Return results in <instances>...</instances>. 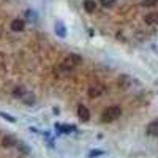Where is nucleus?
<instances>
[{
    "label": "nucleus",
    "mask_w": 158,
    "mask_h": 158,
    "mask_svg": "<svg viewBox=\"0 0 158 158\" xmlns=\"http://www.w3.org/2000/svg\"><path fill=\"white\" fill-rule=\"evenodd\" d=\"M122 115V109H120V106H109V108H106L103 111V114H101V120L103 122H114V120H117L118 117Z\"/></svg>",
    "instance_id": "1"
},
{
    "label": "nucleus",
    "mask_w": 158,
    "mask_h": 158,
    "mask_svg": "<svg viewBox=\"0 0 158 158\" xmlns=\"http://www.w3.org/2000/svg\"><path fill=\"white\" fill-rule=\"evenodd\" d=\"M104 92H106V87L101 85V84H95V85H90L89 87V97L90 98H98L101 97Z\"/></svg>",
    "instance_id": "2"
},
{
    "label": "nucleus",
    "mask_w": 158,
    "mask_h": 158,
    "mask_svg": "<svg viewBox=\"0 0 158 158\" xmlns=\"http://www.w3.org/2000/svg\"><path fill=\"white\" fill-rule=\"evenodd\" d=\"M77 117L81 118L82 122H89L90 120V111L87 106H84V104H79L77 106Z\"/></svg>",
    "instance_id": "3"
},
{
    "label": "nucleus",
    "mask_w": 158,
    "mask_h": 158,
    "mask_svg": "<svg viewBox=\"0 0 158 158\" xmlns=\"http://www.w3.org/2000/svg\"><path fill=\"white\" fill-rule=\"evenodd\" d=\"M21 101L25 104V106H33V104L36 103V95L33 94V92H29L27 90V94L21 98Z\"/></svg>",
    "instance_id": "4"
},
{
    "label": "nucleus",
    "mask_w": 158,
    "mask_h": 158,
    "mask_svg": "<svg viewBox=\"0 0 158 158\" xmlns=\"http://www.w3.org/2000/svg\"><path fill=\"white\" fill-rule=\"evenodd\" d=\"M24 27H25V24H24L22 19H13L11 24H10V29H11L13 32H22Z\"/></svg>",
    "instance_id": "5"
},
{
    "label": "nucleus",
    "mask_w": 158,
    "mask_h": 158,
    "mask_svg": "<svg viewBox=\"0 0 158 158\" xmlns=\"http://www.w3.org/2000/svg\"><path fill=\"white\" fill-rule=\"evenodd\" d=\"M144 22L147 25H156L158 24V13H147L144 16Z\"/></svg>",
    "instance_id": "6"
},
{
    "label": "nucleus",
    "mask_w": 158,
    "mask_h": 158,
    "mask_svg": "<svg viewBox=\"0 0 158 158\" xmlns=\"http://www.w3.org/2000/svg\"><path fill=\"white\" fill-rule=\"evenodd\" d=\"M146 131H147V135H149V136H158V120L150 122V123L147 125Z\"/></svg>",
    "instance_id": "7"
},
{
    "label": "nucleus",
    "mask_w": 158,
    "mask_h": 158,
    "mask_svg": "<svg viewBox=\"0 0 158 158\" xmlns=\"http://www.w3.org/2000/svg\"><path fill=\"white\" fill-rule=\"evenodd\" d=\"M25 94H27V89H25L24 85H18V87H15V89H13V97H15V98H22Z\"/></svg>",
    "instance_id": "8"
},
{
    "label": "nucleus",
    "mask_w": 158,
    "mask_h": 158,
    "mask_svg": "<svg viewBox=\"0 0 158 158\" xmlns=\"http://www.w3.org/2000/svg\"><path fill=\"white\" fill-rule=\"evenodd\" d=\"M16 144H18V141H16V138H13V136H5L2 139V146L3 147H15Z\"/></svg>",
    "instance_id": "9"
},
{
    "label": "nucleus",
    "mask_w": 158,
    "mask_h": 158,
    "mask_svg": "<svg viewBox=\"0 0 158 158\" xmlns=\"http://www.w3.org/2000/svg\"><path fill=\"white\" fill-rule=\"evenodd\" d=\"M60 67H62V68H63L65 71H71V70H73V68L76 67V65L73 63V60H71L70 57H67V59H65V60L62 62V65H60Z\"/></svg>",
    "instance_id": "10"
},
{
    "label": "nucleus",
    "mask_w": 158,
    "mask_h": 158,
    "mask_svg": "<svg viewBox=\"0 0 158 158\" xmlns=\"http://www.w3.org/2000/svg\"><path fill=\"white\" fill-rule=\"evenodd\" d=\"M82 5H84V10L87 13H95V10H97V3L94 2V0H85Z\"/></svg>",
    "instance_id": "11"
},
{
    "label": "nucleus",
    "mask_w": 158,
    "mask_h": 158,
    "mask_svg": "<svg viewBox=\"0 0 158 158\" xmlns=\"http://www.w3.org/2000/svg\"><path fill=\"white\" fill-rule=\"evenodd\" d=\"M130 84H131V79H130L128 76H120V77H118V87L127 89Z\"/></svg>",
    "instance_id": "12"
},
{
    "label": "nucleus",
    "mask_w": 158,
    "mask_h": 158,
    "mask_svg": "<svg viewBox=\"0 0 158 158\" xmlns=\"http://www.w3.org/2000/svg\"><path fill=\"white\" fill-rule=\"evenodd\" d=\"M68 57L73 60V63L76 65V67H77V65H81V63H82V57H81V56H77V54H70Z\"/></svg>",
    "instance_id": "13"
},
{
    "label": "nucleus",
    "mask_w": 158,
    "mask_h": 158,
    "mask_svg": "<svg viewBox=\"0 0 158 158\" xmlns=\"http://www.w3.org/2000/svg\"><path fill=\"white\" fill-rule=\"evenodd\" d=\"M115 2L117 0H100V5L104 6V8H111V6H114Z\"/></svg>",
    "instance_id": "14"
},
{
    "label": "nucleus",
    "mask_w": 158,
    "mask_h": 158,
    "mask_svg": "<svg viewBox=\"0 0 158 158\" xmlns=\"http://www.w3.org/2000/svg\"><path fill=\"white\" fill-rule=\"evenodd\" d=\"M156 3H158V0H142V2H141L142 6H153Z\"/></svg>",
    "instance_id": "15"
},
{
    "label": "nucleus",
    "mask_w": 158,
    "mask_h": 158,
    "mask_svg": "<svg viewBox=\"0 0 158 158\" xmlns=\"http://www.w3.org/2000/svg\"><path fill=\"white\" fill-rule=\"evenodd\" d=\"M18 142H19V141H18ZM16 147H18L19 150H22V152H24L25 155H27V153H29V149H27V147H25V146H24V144H22V142H19V144H16Z\"/></svg>",
    "instance_id": "16"
},
{
    "label": "nucleus",
    "mask_w": 158,
    "mask_h": 158,
    "mask_svg": "<svg viewBox=\"0 0 158 158\" xmlns=\"http://www.w3.org/2000/svg\"><path fill=\"white\" fill-rule=\"evenodd\" d=\"M56 128H63V131H74V127H67V125H56Z\"/></svg>",
    "instance_id": "17"
},
{
    "label": "nucleus",
    "mask_w": 158,
    "mask_h": 158,
    "mask_svg": "<svg viewBox=\"0 0 158 158\" xmlns=\"http://www.w3.org/2000/svg\"><path fill=\"white\" fill-rule=\"evenodd\" d=\"M0 115H2L3 118H6L8 122H16V120H15V117H11L10 114H5V112H0Z\"/></svg>",
    "instance_id": "18"
},
{
    "label": "nucleus",
    "mask_w": 158,
    "mask_h": 158,
    "mask_svg": "<svg viewBox=\"0 0 158 158\" xmlns=\"http://www.w3.org/2000/svg\"><path fill=\"white\" fill-rule=\"evenodd\" d=\"M100 155H103V150H92L90 152V158H94V156H100Z\"/></svg>",
    "instance_id": "19"
}]
</instances>
